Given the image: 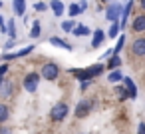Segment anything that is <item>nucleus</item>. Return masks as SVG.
Segmentation results:
<instances>
[{
	"instance_id": "nucleus-7",
	"label": "nucleus",
	"mask_w": 145,
	"mask_h": 134,
	"mask_svg": "<svg viewBox=\"0 0 145 134\" xmlns=\"http://www.w3.org/2000/svg\"><path fill=\"white\" fill-rule=\"evenodd\" d=\"M131 54L135 58H145V36H137L131 42Z\"/></svg>"
},
{
	"instance_id": "nucleus-28",
	"label": "nucleus",
	"mask_w": 145,
	"mask_h": 134,
	"mask_svg": "<svg viewBox=\"0 0 145 134\" xmlns=\"http://www.w3.org/2000/svg\"><path fill=\"white\" fill-rule=\"evenodd\" d=\"M48 8H50V4H46V2H36L34 4V10H38V12H44Z\"/></svg>"
},
{
	"instance_id": "nucleus-37",
	"label": "nucleus",
	"mask_w": 145,
	"mask_h": 134,
	"mask_svg": "<svg viewBox=\"0 0 145 134\" xmlns=\"http://www.w3.org/2000/svg\"><path fill=\"white\" fill-rule=\"evenodd\" d=\"M80 134H82V132H80Z\"/></svg>"
},
{
	"instance_id": "nucleus-12",
	"label": "nucleus",
	"mask_w": 145,
	"mask_h": 134,
	"mask_svg": "<svg viewBox=\"0 0 145 134\" xmlns=\"http://www.w3.org/2000/svg\"><path fill=\"white\" fill-rule=\"evenodd\" d=\"M105 36H107V32H103L101 28H97V30H95V32L91 34V44H89V46H91L93 50H97V48H99V46L103 44Z\"/></svg>"
},
{
	"instance_id": "nucleus-4",
	"label": "nucleus",
	"mask_w": 145,
	"mask_h": 134,
	"mask_svg": "<svg viewBox=\"0 0 145 134\" xmlns=\"http://www.w3.org/2000/svg\"><path fill=\"white\" fill-rule=\"evenodd\" d=\"M40 80H42L40 72L32 70V72H28V74L24 76V80H22V86H24V90H26V92L34 94V92L38 90V86H40Z\"/></svg>"
},
{
	"instance_id": "nucleus-32",
	"label": "nucleus",
	"mask_w": 145,
	"mask_h": 134,
	"mask_svg": "<svg viewBox=\"0 0 145 134\" xmlns=\"http://www.w3.org/2000/svg\"><path fill=\"white\" fill-rule=\"evenodd\" d=\"M137 134H145V122H139V126H137Z\"/></svg>"
},
{
	"instance_id": "nucleus-2",
	"label": "nucleus",
	"mask_w": 145,
	"mask_h": 134,
	"mask_svg": "<svg viewBox=\"0 0 145 134\" xmlns=\"http://www.w3.org/2000/svg\"><path fill=\"white\" fill-rule=\"evenodd\" d=\"M95 104H97V100H93V98H82V100L76 104L74 116H76V118H86V116H89L91 110L95 108Z\"/></svg>"
},
{
	"instance_id": "nucleus-27",
	"label": "nucleus",
	"mask_w": 145,
	"mask_h": 134,
	"mask_svg": "<svg viewBox=\"0 0 145 134\" xmlns=\"http://www.w3.org/2000/svg\"><path fill=\"white\" fill-rule=\"evenodd\" d=\"M60 26H62V30H64V32H72V30H74V26H76V20H74V18H70V20H64Z\"/></svg>"
},
{
	"instance_id": "nucleus-14",
	"label": "nucleus",
	"mask_w": 145,
	"mask_h": 134,
	"mask_svg": "<svg viewBox=\"0 0 145 134\" xmlns=\"http://www.w3.org/2000/svg\"><path fill=\"white\" fill-rule=\"evenodd\" d=\"M50 8H52V12H54L56 18L64 16V12H66V6H64L62 0H50Z\"/></svg>"
},
{
	"instance_id": "nucleus-11",
	"label": "nucleus",
	"mask_w": 145,
	"mask_h": 134,
	"mask_svg": "<svg viewBox=\"0 0 145 134\" xmlns=\"http://www.w3.org/2000/svg\"><path fill=\"white\" fill-rule=\"evenodd\" d=\"M131 10H133V0H127V2L123 4V10H121V18H119V26H121V30H123V28L127 26V18H129Z\"/></svg>"
},
{
	"instance_id": "nucleus-1",
	"label": "nucleus",
	"mask_w": 145,
	"mask_h": 134,
	"mask_svg": "<svg viewBox=\"0 0 145 134\" xmlns=\"http://www.w3.org/2000/svg\"><path fill=\"white\" fill-rule=\"evenodd\" d=\"M103 70H105V64L97 62V64H91L89 68H72L70 74H74V76L78 78V82H86V80H93V78L99 76Z\"/></svg>"
},
{
	"instance_id": "nucleus-22",
	"label": "nucleus",
	"mask_w": 145,
	"mask_h": 134,
	"mask_svg": "<svg viewBox=\"0 0 145 134\" xmlns=\"http://www.w3.org/2000/svg\"><path fill=\"white\" fill-rule=\"evenodd\" d=\"M121 80H123V74L119 72V68H115V70H111L107 74V82H111V84L113 82H121Z\"/></svg>"
},
{
	"instance_id": "nucleus-34",
	"label": "nucleus",
	"mask_w": 145,
	"mask_h": 134,
	"mask_svg": "<svg viewBox=\"0 0 145 134\" xmlns=\"http://www.w3.org/2000/svg\"><path fill=\"white\" fill-rule=\"evenodd\" d=\"M139 6H141V10L145 12V0H139Z\"/></svg>"
},
{
	"instance_id": "nucleus-5",
	"label": "nucleus",
	"mask_w": 145,
	"mask_h": 134,
	"mask_svg": "<svg viewBox=\"0 0 145 134\" xmlns=\"http://www.w3.org/2000/svg\"><path fill=\"white\" fill-rule=\"evenodd\" d=\"M40 76H42L44 80H48V82H54V80L60 78V66H58L56 62H46V64L40 68Z\"/></svg>"
},
{
	"instance_id": "nucleus-15",
	"label": "nucleus",
	"mask_w": 145,
	"mask_h": 134,
	"mask_svg": "<svg viewBox=\"0 0 145 134\" xmlns=\"http://www.w3.org/2000/svg\"><path fill=\"white\" fill-rule=\"evenodd\" d=\"M72 34H74V36H78V38H84V36H89V34H91V30H89L86 24H76V26H74V30H72Z\"/></svg>"
},
{
	"instance_id": "nucleus-24",
	"label": "nucleus",
	"mask_w": 145,
	"mask_h": 134,
	"mask_svg": "<svg viewBox=\"0 0 145 134\" xmlns=\"http://www.w3.org/2000/svg\"><path fill=\"white\" fill-rule=\"evenodd\" d=\"M40 34H42V26H40L38 20H34V24H32V28H30V36H32V38H40Z\"/></svg>"
},
{
	"instance_id": "nucleus-16",
	"label": "nucleus",
	"mask_w": 145,
	"mask_h": 134,
	"mask_svg": "<svg viewBox=\"0 0 145 134\" xmlns=\"http://www.w3.org/2000/svg\"><path fill=\"white\" fill-rule=\"evenodd\" d=\"M12 10L16 16H24L26 14V0H14L12 2Z\"/></svg>"
},
{
	"instance_id": "nucleus-13",
	"label": "nucleus",
	"mask_w": 145,
	"mask_h": 134,
	"mask_svg": "<svg viewBox=\"0 0 145 134\" xmlns=\"http://www.w3.org/2000/svg\"><path fill=\"white\" fill-rule=\"evenodd\" d=\"M123 86H125V90H127V94H129V100H135L137 98V86H135V82L129 78V76H123Z\"/></svg>"
},
{
	"instance_id": "nucleus-36",
	"label": "nucleus",
	"mask_w": 145,
	"mask_h": 134,
	"mask_svg": "<svg viewBox=\"0 0 145 134\" xmlns=\"http://www.w3.org/2000/svg\"><path fill=\"white\" fill-rule=\"evenodd\" d=\"M2 6H4V2H2V0H0V8H2Z\"/></svg>"
},
{
	"instance_id": "nucleus-25",
	"label": "nucleus",
	"mask_w": 145,
	"mask_h": 134,
	"mask_svg": "<svg viewBox=\"0 0 145 134\" xmlns=\"http://www.w3.org/2000/svg\"><path fill=\"white\" fill-rule=\"evenodd\" d=\"M68 14H70V18H76V16H80V14H82L80 2H78V4H70V8H68Z\"/></svg>"
},
{
	"instance_id": "nucleus-10",
	"label": "nucleus",
	"mask_w": 145,
	"mask_h": 134,
	"mask_svg": "<svg viewBox=\"0 0 145 134\" xmlns=\"http://www.w3.org/2000/svg\"><path fill=\"white\" fill-rule=\"evenodd\" d=\"M34 50H36V46H34V44H30V46H26V48H22V50H18V52L4 54V56H2V60H14V58H22V56H28V54H32Z\"/></svg>"
},
{
	"instance_id": "nucleus-6",
	"label": "nucleus",
	"mask_w": 145,
	"mask_h": 134,
	"mask_svg": "<svg viewBox=\"0 0 145 134\" xmlns=\"http://www.w3.org/2000/svg\"><path fill=\"white\" fill-rule=\"evenodd\" d=\"M121 10H123V4H119V2H109V4L105 6V20H109V22L119 20V18H121Z\"/></svg>"
},
{
	"instance_id": "nucleus-23",
	"label": "nucleus",
	"mask_w": 145,
	"mask_h": 134,
	"mask_svg": "<svg viewBox=\"0 0 145 134\" xmlns=\"http://www.w3.org/2000/svg\"><path fill=\"white\" fill-rule=\"evenodd\" d=\"M6 34H8L10 38H16V36H18V34H16V22H14V18L8 20V24H6Z\"/></svg>"
},
{
	"instance_id": "nucleus-3",
	"label": "nucleus",
	"mask_w": 145,
	"mask_h": 134,
	"mask_svg": "<svg viewBox=\"0 0 145 134\" xmlns=\"http://www.w3.org/2000/svg\"><path fill=\"white\" fill-rule=\"evenodd\" d=\"M70 114V106L66 102H56L52 108H50V120L52 122H64Z\"/></svg>"
},
{
	"instance_id": "nucleus-17",
	"label": "nucleus",
	"mask_w": 145,
	"mask_h": 134,
	"mask_svg": "<svg viewBox=\"0 0 145 134\" xmlns=\"http://www.w3.org/2000/svg\"><path fill=\"white\" fill-rule=\"evenodd\" d=\"M50 44H52V46H58V48H64V50H74V46H72L70 42H66V40H62V38H56V36L50 38Z\"/></svg>"
},
{
	"instance_id": "nucleus-35",
	"label": "nucleus",
	"mask_w": 145,
	"mask_h": 134,
	"mask_svg": "<svg viewBox=\"0 0 145 134\" xmlns=\"http://www.w3.org/2000/svg\"><path fill=\"white\" fill-rule=\"evenodd\" d=\"M0 26H4V16L0 14Z\"/></svg>"
},
{
	"instance_id": "nucleus-9",
	"label": "nucleus",
	"mask_w": 145,
	"mask_h": 134,
	"mask_svg": "<svg viewBox=\"0 0 145 134\" xmlns=\"http://www.w3.org/2000/svg\"><path fill=\"white\" fill-rule=\"evenodd\" d=\"M131 32H135V34H143V32H145V12H143V14H137V16L133 18V22H131Z\"/></svg>"
},
{
	"instance_id": "nucleus-29",
	"label": "nucleus",
	"mask_w": 145,
	"mask_h": 134,
	"mask_svg": "<svg viewBox=\"0 0 145 134\" xmlns=\"http://www.w3.org/2000/svg\"><path fill=\"white\" fill-rule=\"evenodd\" d=\"M16 44H18V42H16V38H10V40H8V42H6L2 48H4V50H10V48H14Z\"/></svg>"
},
{
	"instance_id": "nucleus-31",
	"label": "nucleus",
	"mask_w": 145,
	"mask_h": 134,
	"mask_svg": "<svg viewBox=\"0 0 145 134\" xmlns=\"http://www.w3.org/2000/svg\"><path fill=\"white\" fill-rule=\"evenodd\" d=\"M0 134H12V128H8L6 124H0Z\"/></svg>"
},
{
	"instance_id": "nucleus-21",
	"label": "nucleus",
	"mask_w": 145,
	"mask_h": 134,
	"mask_svg": "<svg viewBox=\"0 0 145 134\" xmlns=\"http://www.w3.org/2000/svg\"><path fill=\"white\" fill-rule=\"evenodd\" d=\"M113 92H115L117 100H127V98H129V94H127V90H125V86H123V84L113 86Z\"/></svg>"
},
{
	"instance_id": "nucleus-20",
	"label": "nucleus",
	"mask_w": 145,
	"mask_h": 134,
	"mask_svg": "<svg viewBox=\"0 0 145 134\" xmlns=\"http://www.w3.org/2000/svg\"><path fill=\"white\" fill-rule=\"evenodd\" d=\"M8 118H10V108H8V104L0 102V124H6Z\"/></svg>"
},
{
	"instance_id": "nucleus-26",
	"label": "nucleus",
	"mask_w": 145,
	"mask_h": 134,
	"mask_svg": "<svg viewBox=\"0 0 145 134\" xmlns=\"http://www.w3.org/2000/svg\"><path fill=\"white\" fill-rule=\"evenodd\" d=\"M123 46H125V36L119 34V36H117V44L113 46V54H119V52L123 50Z\"/></svg>"
},
{
	"instance_id": "nucleus-19",
	"label": "nucleus",
	"mask_w": 145,
	"mask_h": 134,
	"mask_svg": "<svg viewBox=\"0 0 145 134\" xmlns=\"http://www.w3.org/2000/svg\"><path fill=\"white\" fill-rule=\"evenodd\" d=\"M121 66V58H119V54H111L109 58H107V64H105V68H109V70H115V68H119Z\"/></svg>"
},
{
	"instance_id": "nucleus-18",
	"label": "nucleus",
	"mask_w": 145,
	"mask_h": 134,
	"mask_svg": "<svg viewBox=\"0 0 145 134\" xmlns=\"http://www.w3.org/2000/svg\"><path fill=\"white\" fill-rule=\"evenodd\" d=\"M121 34V26H119V20H115V22H111V26H109V30H107V38H117Z\"/></svg>"
},
{
	"instance_id": "nucleus-30",
	"label": "nucleus",
	"mask_w": 145,
	"mask_h": 134,
	"mask_svg": "<svg viewBox=\"0 0 145 134\" xmlns=\"http://www.w3.org/2000/svg\"><path fill=\"white\" fill-rule=\"evenodd\" d=\"M6 74H8V64L2 62V64H0V76H6Z\"/></svg>"
},
{
	"instance_id": "nucleus-8",
	"label": "nucleus",
	"mask_w": 145,
	"mask_h": 134,
	"mask_svg": "<svg viewBox=\"0 0 145 134\" xmlns=\"http://www.w3.org/2000/svg\"><path fill=\"white\" fill-rule=\"evenodd\" d=\"M12 94H14V80L4 76L2 84H0V98L6 100V98H12Z\"/></svg>"
},
{
	"instance_id": "nucleus-33",
	"label": "nucleus",
	"mask_w": 145,
	"mask_h": 134,
	"mask_svg": "<svg viewBox=\"0 0 145 134\" xmlns=\"http://www.w3.org/2000/svg\"><path fill=\"white\" fill-rule=\"evenodd\" d=\"M80 8H82V12L88 10V0H82V2H80Z\"/></svg>"
}]
</instances>
